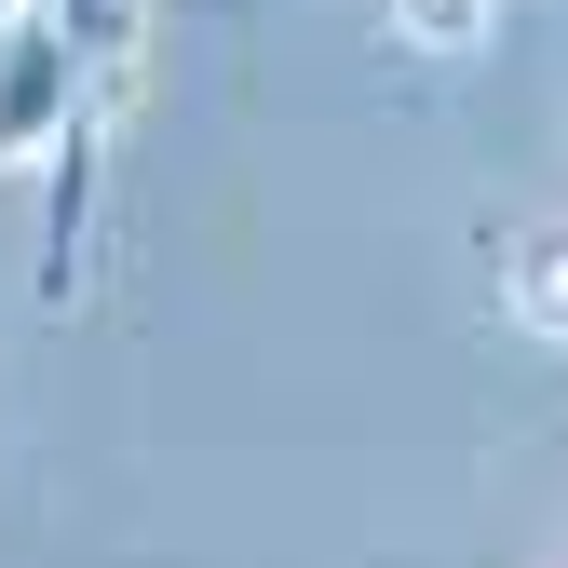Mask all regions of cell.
Returning a JSON list of instances; mask_svg holds the SVG:
<instances>
[{
    "mask_svg": "<svg viewBox=\"0 0 568 568\" xmlns=\"http://www.w3.org/2000/svg\"><path fill=\"white\" fill-rule=\"evenodd\" d=\"M406 14V41H434V54H460L474 28H487V0H393Z\"/></svg>",
    "mask_w": 568,
    "mask_h": 568,
    "instance_id": "obj_3",
    "label": "cell"
},
{
    "mask_svg": "<svg viewBox=\"0 0 568 568\" xmlns=\"http://www.w3.org/2000/svg\"><path fill=\"white\" fill-rule=\"evenodd\" d=\"M68 28H82V54L109 68V82H135V0H54Z\"/></svg>",
    "mask_w": 568,
    "mask_h": 568,
    "instance_id": "obj_2",
    "label": "cell"
},
{
    "mask_svg": "<svg viewBox=\"0 0 568 568\" xmlns=\"http://www.w3.org/2000/svg\"><path fill=\"white\" fill-rule=\"evenodd\" d=\"M501 298H515V325L568 338V231H528V244L501 257Z\"/></svg>",
    "mask_w": 568,
    "mask_h": 568,
    "instance_id": "obj_1",
    "label": "cell"
}]
</instances>
